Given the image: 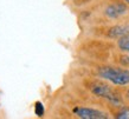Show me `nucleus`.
Listing matches in <instances>:
<instances>
[{
  "mask_svg": "<svg viewBox=\"0 0 129 119\" xmlns=\"http://www.w3.org/2000/svg\"><path fill=\"white\" fill-rule=\"evenodd\" d=\"M98 76L115 85L129 84V71L124 69L104 66V67L98 69Z\"/></svg>",
  "mask_w": 129,
  "mask_h": 119,
  "instance_id": "f257e3e1",
  "label": "nucleus"
},
{
  "mask_svg": "<svg viewBox=\"0 0 129 119\" xmlns=\"http://www.w3.org/2000/svg\"><path fill=\"white\" fill-rule=\"evenodd\" d=\"M36 114L38 117H42L44 114V107L42 103H36Z\"/></svg>",
  "mask_w": 129,
  "mask_h": 119,
  "instance_id": "0eeeda50",
  "label": "nucleus"
},
{
  "mask_svg": "<svg viewBox=\"0 0 129 119\" xmlns=\"http://www.w3.org/2000/svg\"><path fill=\"white\" fill-rule=\"evenodd\" d=\"M128 98H129V91H128Z\"/></svg>",
  "mask_w": 129,
  "mask_h": 119,
  "instance_id": "9d476101",
  "label": "nucleus"
},
{
  "mask_svg": "<svg viewBox=\"0 0 129 119\" xmlns=\"http://www.w3.org/2000/svg\"><path fill=\"white\" fill-rule=\"evenodd\" d=\"M117 45H118V47H120V50L129 52V35H125V37L120 38Z\"/></svg>",
  "mask_w": 129,
  "mask_h": 119,
  "instance_id": "423d86ee",
  "label": "nucleus"
},
{
  "mask_svg": "<svg viewBox=\"0 0 129 119\" xmlns=\"http://www.w3.org/2000/svg\"><path fill=\"white\" fill-rule=\"evenodd\" d=\"M109 35L113 37V38H122V37H125L128 34V27L124 26H116L111 28L109 32Z\"/></svg>",
  "mask_w": 129,
  "mask_h": 119,
  "instance_id": "39448f33",
  "label": "nucleus"
},
{
  "mask_svg": "<svg viewBox=\"0 0 129 119\" xmlns=\"http://www.w3.org/2000/svg\"><path fill=\"white\" fill-rule=\"evenodd\" d=\"M90 90L96 94V96L101 97V98H104V99L109 100L114 104H120L121 103V99L118 94L114 90H111L110 86L106 84H102V83H95V84L91 85Z\"/></svg>",
  "mask_w": 129,
  "mask_h": 119,
  "instance_id": "f03ea898",
  "label": "nucleus"
},
{
  "mask_svg": "<svg viewBox=\"0 0 129 119\" xmlns=\"http://www.w3.org/2000/svg\"><path fill=\"white\" fill-rule=\"evenodd\" d=\"M127 12V6L123 3H115V4L109 5L106 10V14L109 18H113V19H116V18H120L121 16L125 14Z\"/></svg>",
  "mask_w": 129,
  "mask_h": 119,
  "instance_id": "20e7f679",
  "label": "nucleus"
},
{
  "mask_svg": "<svg viewBox=\"0 0 129 119\" xmlns=\"http://www.w3.org/2000/svg\"><path fill=\"white\" fill-rule=\"evenodd\" d=\"M117 118H129V111H123L121 113H118Z\"/></svg>",
  "mask_w": 129,
  "mask_h": 119,
  "instance_id": "6e6552de",
  "label": "nucleus"
},
{
  "mask_svg": "<svg viewBox=\"0 0 129 119\" xmlns=\"http://www.w3.org/2000/svg\"><path fill=\"white\" fill-rule=\"evenodd\" d=\"M74 113L78 118L82 119H107L108 114L106 112L100 111V110H95V108L90 107H75Z\"/></svg>",
  "mask_w": 129,
  "mask_h": 119,
  "instance_id": "7ed1b4c3",
  "label": "nucleus"
},
{
  "mask_svg": "<svg viewBox=\"0 0 129 119\" xmlns=\"http://www.w3.org/2000/svg\"><path fill=\"white\" fill-rule=\"evenodd\" d=\"M124 1H125V3H128V4H129V0H124Z\"/></svg>",
  "mask_w": 129,
  "mask_h": 119,
  "instance_id": "1a4fd4ad",
  "label": "nucleus"
}]
</instances>
